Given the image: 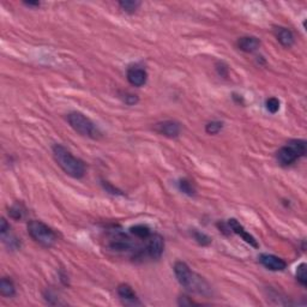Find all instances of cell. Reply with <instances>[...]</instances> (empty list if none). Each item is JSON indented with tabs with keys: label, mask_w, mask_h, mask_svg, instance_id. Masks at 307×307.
I'll return each mask as SVG.
<instances>
[{
	"label": "cell",
	"mask_w": 307,
	"mask_h": 307,
	"mask_svg": "<svg viewBox=\"0 0 307 307\" xmlns=\"http://www.w3.org/2000/svg\"><path fill=\"white\" fill-rule=\"evenodd\" d=\"M174 274L180 286L188 289L189 292L198 293L202 295L210 294V286L205 282L203 277L194 273L185 262H176L174 264Z\"/></svg>",
	"instance_id": "1"
},
{
	"label": "cell",
	"mask_w": 307,
	"mask_h": 307,
	"mask_svg": "<svg viewBox=\"0 0 307 307\" xmlns=\"http://www.w3.org/2000/svg\"><path fill=\"white\" fill-rule=\"evenodd\" d=\"M53 157L60 168L71 178L81 179L85 175V163L81 159L74 156L64 145L55 144L53 147Z\"/></svg>",
	"instance_id": "2"
},
{
	"label": "cell",
	"mask_w": 307,
	"mask_h": 307,
	"mask_svg": "<svg viewBox=\"0 0 307 307\" xmlns=\"http://www.w3.org/2000/svg\"><path fill=\"white\" fill-rule=\"evenodd\" d=\"M306 155V142L303 139H290L276 153L277 162L283 167L295 163Z\"/></svg>",
	"instance_id": "3"
},
{
	"label": "cell",
	"mask_w": 307,
	"mask_h": 307,
	"mask_svg": "<svg viewBox=\"0 0 307 307\" xmlns=\"http://www.w3.org/2000/svg\"><path fill=\"white\" fill-rule=\"evenodd\" d=\"M68 122L77 134H80L83 137H88L91 139H100L102 137V132L100 129L95 125L94 121L85 116L84 114L78 112H72L68 114L66 116Z\"/></svg>",
	"instance_id": "4"
},
{
	"label": "cell",
	"mask_w": 307,
	"mask_h": 307,
	"mask_svg": "<svg viewBox=\"0 0 307 307\" xmlns=\"http://www.w3.org/2000/svg\"><path fill=\"white\" fill-rule=\"evenodd\" d=\"M28 233H29L31 239L47 249L53 248L58 241V236H56L54 230L39 220H31L28 223Z\"/></svg>",
	"instance_id": "5"
},
{
	"label": "cell",
	"mask_w": 307,
	"mask_h": 307,
	"mask_svg": "<svg viewBox=\"0 0 307 307\" xmlns=\"http://www.w3.org/2000/svg\"><path fill=\"white\" fill-rule=\"evenodd\" d=\"M164 251V240L160 234H151L147 239V246L143 249V253L151 259H159Z\"/></svg>",
	"instance_id": "6"
},
{
	"label": "cell",
	"mask_w": 307,
	"mask_h": 307,
	"mask_svg": "<svg viewBox=\"0 0 307 307\" xmlns=\"http://www.w3.org/2000/svg\"><path fill=\"white\" fill-rule=\"evenodd\" d=\"M134 242L130 236L124 233H114L109 239V249L115 252H129L135 251Z\"/></svg>",
	"instance_id": "7"
},
{
	"label": "cell",
	"mask_w": 307,
	"mask_h": 307,
	"mask_svg": "<svg viewBox=\"0 0 307 307\" xmlns=\"http://www.w3.org/2000/svg\"><path fill=\"white\" fill-rule=\"evenodd\" d=\"M154 130L157 134L162 135L167 138H176L179 137L181 128H180V125L176 121L166 120V121L157 122V124L154 126Z\"/></svg>",
	"instance_id": "8"
},
{
	"label": "cell",
	"mask_w": 307,
	"mask_h": 307,
	"mask_svg": "<svg viewBox=\"0 0 307 307\" xmlns=\"http://www.w3.org/2000/svg\"><path fill=\"white\" fill-rule=\"evenodd\" d=\"M259 262L263 267L271 271H283L287 268V263L282 258L274 255H268V253H263L259 256Z\"/></svg>",
	"instance_id": "9"
},
{
	"label": "cell",
	"mask_w": 307,
	"mask_h": 307,
	"mask_svg": "<svg viewBox=\"0 0 307 307\" xmlns=\"http://www.w3.org/2000/svg\"><path fill=\"white\" fill-rule=\"evenodd\" d=\"M128 81L134 87H143L148 81V74L144 69L134 66L128 70Z\"/></svg>",
	"instance_id": "10"
},
{
	"label": "cell",
	"mask_w": 307,
	"mask_h": 307,
	"mask_svg": "<svg viewBox=\"0 0 307 307\" xmlns=\"http://www.w3.org/2000/svg\"><path fill=\"white\" fill-rule=\"evenodd\" d=\"M228 226H229L230 230H232L233 233L238 234V235L241 236V238L245 240L246 242L250 243V245L253 246V248H256V249L259 248L257 240L253 238V236L249 232H246L245 228H243L241 224H240L238 221L235 220V218H230V220L228 221Z\"/></svg>",
	"instance_id": "11"
},
{
	"label": "cell",
	"mask_w": 307,
	"mask_h": 307,
	"mask_svg": "<svg viewBox=\"0 0 307 307\" xmlns=\"http://www.w3.org/2000/svg\"><path fill=\"white\" fill-rule=\"evenodd\" d=\"M116 290H118V295L120 299L125 303H128V305H139V303H141L137 297V294L135 293V290L132 289V287L129 286V284H120Z\"/></svg>",
	"instance_id": "12"
},
{
	"label": "cell",
	"mask_w": 307,
	"mask_h": 307,
	"mask_svg": "<svg viewBox=\"0 0 307 307\" xmlns=\"http://www.w3.org/2000/svg\"><path fill=\"white\" fill-rule=\"evenodd\" d=\"M238 48L245 53H253L256 52L259 47H261L262 42L258 37L256 36H243L240 37L236 42Z\"/></svg>",
	"instance_id": "13"
},
{
	"label": "cell",
	"mask_w": 307,
	"mask_h": 307,
	"mask_svg": "<svg viewBox=\"0 0 307 307\" xmlns=\"http://www.w3.org/2000/svg\"><path fill=\"white\" fill-rule=\"evenodd\" d=\"M275 36L278 42L281 43L283 47L286 48H290L295 42V37H294V34L292 33V30H289L288 28L283 27H277L275 28Z\"/></svg>",
	"instance_id": "14"
},
{
	"label": "cell",
	"mask_w": 307,
	"mask_h": 307,
	"mask_svg": "<svg viewBox=\"0 0 307 307\" xmlns=\"http://www.w3.org/2000/svg\"><path fill=\"white\" fill-rule=\"evenodd\" d=\"M130 233L136 236V238L142 240H147L149 236L153 234L151 233L150 227L147 226V224H136V226H132L130 228Z\"/></svg>",
	"instance_id": "15"
},
{
	"label": "cell",
	"mask_w": 307,
	"mask_h": 307,
	"mask_svg": "<svg viewBox=\"0 0 307 307\" xmlns=\"http://www.w3.org/2000/svg\"><path fill=\"white\" fill-rule=\"evenodd\" d=\"M0 293L5 297H12L16 294L15 284L9 277H3L0 281Z\"/></svg>",
	"instance_id": "16"
},
{
	"label": "cell",
	"mask_w": 307,
	"mask_h": 307,
	"mask_svg": "<svg viewBox=\"0 0 307 307\" xmlns=\"http://www.w3.org/2000/svg\"><path fill=\"white\" fill-rule=\"evenodd\" d=\"M25 214H27V209L24 208V205L22 203L14 204L10 208V210H9V215H10V217L14 218V220H17V221L24 218Z\"/></svg>",
	"instance_id": "17"
},
{
	"label": "cell",
	"mask_w": 307,
	"mask_h": 307,
	"mask_svg": "<svg viewBox=\"0 0 307 307\" xmlns=\"http://www.w3.org/2000/svg\"><path fill=\"white\" fill-rule=\"evenodd\" d=\"M2 238H3V241H4V243H6V246H8L9 249H11V250L20 249V246H21L20 239L16 238L14 234H11V230H9V232L5 234H2Z\"/></svg>",
	"instance_id": "18"
},
{
	"label": "cell",
	"mask_w": 307,
	"mask_h": 307,
	"mask_svg": "<svg viewBox=\"0 0 307 307\" xmlns=\"http://www.w3.org/2000/svg\"><path fill=\"white\" fill-rule=\"evenodd\" d=\"M119 6L122 11H125L126 14H135L138 10L141 3L139 2H134V0H124V2H119Z\"/></svg>",
	"instance_id": "19"
},
{
	"label": "cell",
	"mask_w": 307,
	"mask_h": 307,
	"mask_svg": "<svg viewBox=\"0 0 307 307\" xmlns=\"http://www.w3.org/2000/svg\"><path fill=\"white\" fill-rule=\"evenodd\" d=\"M179 189L180 191L183 192L185 195L188 196H195L196 195V189L194 186V183L191 181H189L188 179H182L179 181Z\"/></svg>",
	"instance_id": "20"
},
{
	"label": "cell",
	"mask_w": 307,
	"mask_h": 307,
	"mask_svg": "<svg viewBox=\"0 0 307 307\" xmlns=\"http://www.w3.org/2000/svg\"><path fill=\"white\" fill-rule=\"evenodd\" d=\"M296 280L301 286H307V274H306V263H301L296 269Z\"/></svg>",
	"instance_id": "21"
},
{
	"label": "cell",
	"mask_w": 307,
	"mask_h": 307,
	"mask_svg": "<svg viewBox=\"0 0 307 307\" xmlns=\"http://www.w3.org/2000/svg\"><path fill=\"white\" fill-rule=\"evenodd\" d=\"M192 236H194V239L197 241L199 245L202 246H208L211 243V238L210 236H208L207 234L198 232V230H194L192 232Z\"/></svg>",
	"instance_id": "22"
},
{
	"label": "cell",
	"mask_w": 307,
	"mask_h": 307,
	"mask_svg": "<svg viewBox=\"0 0 307 307\" xmlns=\"http://www.w3.org/2000/svg\"><path fill=\"white\" fill-rule=\"evenodd\" d=\"M222 128L223 124L221 121H211L208 122L207 126H205V131L209 135H217L222 130Z\"/></svg>",
	"instance_id": "23"
},
{
	"label": "cell",
	"mask_w": 307,
	"mask_h": 307,
	"mask_svg": "<svg viewBox=\"0 0 307 307\" xmlns=\"http://www.w3.org/2000/svg\"><path fill=\"white\" fill-rule=\"evenodd\" d=\"M265 106H267V109L271 114L277 113L278 109H280V100L276 99V97H270L265 102Z\"/></svg>",
	"instance_id": "24"
},
{
	"label": "cell",
	"mask_w": 307,
	"mask_h": 307,
	"mask_svg": "<svg viewBox=\"0 0 307 307\" xmlns=\"http://www.w3.org/2000/svg\"><path fill=\"white\" fill-rule=\"evenodd\" d=\"M10 229V224L8 223V221L5 220V218H2V221H0V233L5 234L8 233Z\"/></svg>",
	"instance_id": "25"
},
{
	"label": "cell",
	"mask_w": 307,
	"mask_h": 307,
	"mask_svg": "<svg viewBox=\"0 0 307 307\" xmlns=\"http://www.w3.org/2000/svg\"><path fill=\"white\" fill-rule=\"evenodd\" d=\"M125 102L130 104V106H132V104L137 103L138 102V97L136 96V95H132V94H129V95H125Z\"/></svg>",
	"instance_id": "26"
},
{
	"label": "cell",
	"mask_w": 307,
	"mask_h": 307,
	"mask_svg": "<svg viewBox=\"0 0 307 307\" xmlns=\"http://www.w3.org/2000/svg\"><path fill=\"white\" fill-rule=\"evenodd\" d=\"M24 5L27 6H30V8H33V6H40V3H33V2H29V3H24Z\"/></svg>",
	"instance_id": "27"
}]
</instances>
